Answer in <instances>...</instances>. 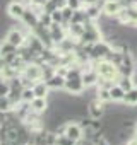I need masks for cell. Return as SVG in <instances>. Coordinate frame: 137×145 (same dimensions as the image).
<instances>
[{
    "label": "cell",
    "instance_id": "cell-1",
    "mask_svg": "<svg viewBox=\"0 0 137 145\" xmlns=\"http://www.w3.org/2000/svg\"><path fill=\"white\" fill-rule=\"evenodd\" d=\"M63 89L68 96H79V94L84 92L86 86H84V80H82V70L79 67H76V68L68 67V74H67Z\"/></svg>",
    "mask_w": 137,
    "mask_h": 145
},
{
    "label": "cell",
    "instance_id": "cell-2",
    "mask_svg": "<svg viewBox=\"0 0 137 145\" xmlns=\"http://www.w3.org/2000/svg\"><path fill=\"white\" fill-rule=\"evenodd\" d=\"M94 70L99 75V82H115L120 79L118 65H115L110 60H94Z\"/></svg>",
    "mask_w": 137,
    "mask_h": 145
},
{
    "label": "cell",
    "instance_id": "cell-3",
    "mask_svg": "<svg viewBox=\"0 0 137 145\" xmlns=\"http://www.w3.org/2000/svg\"><path fill=\"white\" fill-rule=\"evenodd\" d=\"M21 77H22L24 87H26V82H28V80H29L31 84L40 82V80L43 79V65H38V63H34V61L26 63V67H24L22 72H21Z\"/></svg>",
    "mask_w": 137,
    "mask_h": 145
},
{
    "label": "cell",
    "instance_id": "cell-4",
    "mask_svg": "<svg viewBox=\"0 0 137 145\" xmlns=\"http://www.w3.org/2000/svg\"><path fill=\"white\" fill-rule=\"evenodd\" d=\"M84 27L86 29H84V33H82V36L79 39L81 44H94V43H98L101 39V31H99V27H96L93 24V21L86 22Z\"/></svg>",
    "mask_w": 137,
    "mask_h": 145
},
{
    "label": "cell",
    "instance_id": "cell-5",
    "mask_svg": "<svg viewBox=\"0 0 137 145\" xmlns=\"http://www.w3.org/2000/svg\"><path fill=\"white\" fill-rule=\"evenodd\" d=\"M111 50H113V44L111 43H108V41H103V39H99L98 43H94L93 46H91V60L94 61V60H105L110 53H111Z\"/></svg>",
    "mask_w": 137,
    "mask_h": 145
},
{
    "label": "cell",
    "instance_id": "cell-6",
    "mask_svg": "<svg viewBox=\"0 0 137 145\" xmlns=\"http://www.w3.org/2000/svg\"><path fill=\"white\" fill-rule=\"evenodd\" d=\"M88 113H89V118H93V120H101V118L105 116V113H106L105 103L99 101L98 97H94L93 101L88 103Z\"/></svg>",
    "mask_w": 137,
    "mask_h": 145
},
{
    "label": "cell",
    "instance_id": "cell-7",
    "mask_svg": "<svg viewBox=\"0 0 137 145\" xmlns=\"http://www.w3.org/2000/svg\"><path fill=\"white\" fill-rule=\"evenodd\" d=\"M63 133H65L67 137L74 138L76 142H81V140H82V135H84V128L81 126V123H72V121H68V123H63Z\"/></svg>",
    "mask_w": 137,
    "mask_h": 145
},
{
    "label": "cell",
    "instance_id": "cell-8",
    "mask_svg": "<svg viewBox=\"0 0 137 145\" xmlns=\"http://www.w3.org/2000/svg\"><path fill=\"white\" fill-rule=\"evenodd\" d=\"M122 10H123L122 0H105V4H103V14L106 17H117Z\"/></svg>",
    "mask_w": 137,
    "mask_h": 145
},
{
    "label": "cell",
    "instance_id": "cell-9",
    "mask_svg": "<svg viewBox=\"0 0 137 145\" xmlns=\"http://www.w3.org/2000/svg\"><path fill=\"white\" fill-rule=\"evenodd\" d=\"M40 14H41V12H33L31 7H28L26 12H24V16H22V22H24L29 29L34 31V29L40 26Z\"/></svg>",
    "mask_w": 137,
    "mask_h": 145
},
{
    "label": "cell",
    "instance_id": "cell-10",
    "mask_svg": "<svg viewBox=\"0 0 137 145\" xmlns=\"http://www.w3.org/2000/svg\"><path fill=\"white\" fill-rule=\"evenodd\" d=\"M5 39H7L9 43H12L14 46L22 48V46L26 44V41H28V36H26L22 31H19V29H12V31H9V34H7Z\"/></svg>",
    "mask_w": 137,
    "mask_h": 145
},
{
    "label": "cell",
    "instance_id": "cell-11",
    "mask_svg": "<svg viewBox=\"0 0 137 145\" xmlns=\"http://www.w3.org/2000/svg\"><path fill=\"white\" fill-rule=\"evenodd\" d=\"M82 80H84V86L86 87H93V86H96V84H99V75H98V72L94 70V67L93 68H89V70H82Z\"/></svg>",
    "mask_w": 137,
    "mask_h": 145
},
{
    "label": "cell",
    "instance_id": "cell-12",
    "mask_svg": "<svg viewBox=\"0 0 137 145\" xmlns=\"http://www.w3.org/2000/svg\"><path fill=\"white\" fill-rule=\"evenodd\" d=\"M26 9H28V7H24L21 2H11L9 7H7V14H9L12 19H22Z\"/></svg>",
    "mask_w": 137,
    "mask_h": 145
},
{
    "label": "cell",
    "instance_id": "cell-13",
    "mask_svg": "<svg viewBox=\"0 0 137 145\" xmlns=\"http://www.w3.org/2000/svg\"><path fill=\"white\" fill-rule=\"evenodd\" d=\"M50 108L46 97H34L33 103H31V111L36 113V114H41V113H46Z\"/></svg>",
    "mask_w": 137,
    "mask_h": 145
},
{
    "label": "cell",
    "instance_id": "cell-14",
    "mask_svg": "<svg viewBox=\"0 0 137 145\" xmlns=\"http://www.w3.org/2000/svg\"><path fill=\"white\" fill-rule=\"evenodd\" d=\"M65 79H67V77H63V75H60V74H55V75H51V77L46 80V84H48V87H50L51 91H58V89H63V87H65Z\"/></svg>",
    "mask_w": 137,
    "mask_h": 145
},
{
    "label": "cell",
    "instance_id": "cell-15",
    "mask_svg": "<svg viewBox=\"0 0 137 145\" xmlns=\"http://www.w3.org/2000/svg\"><path fill=\"white\" fill-rule=\"evenodd\" d=\"M33 91H34L36 97H48L51 89L48 87L46 80H40V82H34V84H33Z\"/></svg>",
    "mask_w": 137,
    "mask_h": 145
},
{
    "label": "cell",
    "instance_id": "cell-16",
    "mask_svg": "<svg viewBox=\"0 0 137 145\" xmlns=\"http://www.w3.org/2000/svg\"><path fill=\"white\" fill-rule=\"evenodd\" d=\"M110 94H111V101H117V103H122L125 97V91L122 89V86L118 82L110 87Z\"/></svg>",
    "mask_w": 137,
    "mask_h": 145
},
{
    "label": "cell",
    "instance_id": "cell-17",
    "mask_svg": "<svg viewBox=\"0 0 137 145\" xmlns=\"http://www.w3.org/2000/svg\"><path fill=\"white\" fill-rule=\"evenodd\" d=\"M122 103H123L125 106H137V86L125 92V97H123Z\"/></svg>",
    "mask_w": 137,
    "mask_h": 145
},
{
    "label": "cell",
    "instance_id": "cell-18",
    "mask_svg": "<svg viewBox=\"0 0 137 145\" xmlns=\"http://www.w3.org/2000/svg\"><path fill=\"white\" fill-rule=\"evenodd\" d=\"M84 10H86L88 17H89L91 21H96V19H99V16H101V12H103V7H99V4H96V5H88Z\"/></svg>",
    "mask_w": 137,
    "mask_h": 145
},
{
    "label": "cell",
    "instance_id": "cell-19",
    "mask_svg": "<svg viewBox=\"0 0 137 145\" xmlns=\"http://www.w3.org/2000/svg\"><path fill=\"white\" fill-rule=\"evenodd\" d=\"M120 86H122V89L127 92V91H130L132 87H135V82H134V77H128V75H122L118 80H117Z\"/></svg>",
    "mask_w": 137,
    "mask_h": 145
},
{
    "label": "cell",
    "instance_id": "cell-20",
    "mask_svg": "<svg viewBox=\"0 0 137 145\" xmlns=\"http://www.w3.org/2000/svg\"><path fill=\"white\" fill-rule=\"evenodd\" d=\"M36 97V94H34V91H33V86H26L24 89H22V103H33V99Z\"/></svg>",
    "mask_w": 137,
    "mask_h": 145
},
{
    "label": "cell",
    "instance_id": "cell-21",
    "mask_svg": "<svg viewBox=\"0 0 137 145\" xmlns=\"http://www.w3.org/2000/svg\"><path fill=\"white\" fill-rule=\"evenodd\" d=\"M79 142H76L74 138H70V137H67L65 133H62V135H58L57 137V142H55V145H77Z\"/></svg>",
    "mask_w": 137,
    "mask_h": 145
},
{
    "label": "cell",
    "instance_id": "cell-22",
    "mask_svg": "<svg viewBox=\"0 0 137 145\" xmlns=\"http://www.w3.org/2000/svg\"><path fill=\"white\" fill-rule=\"evenodd\" d=\"M17 51H19V48L14 46L12 43H9L7 39H5V43H2V46H0V53L2 55H11V53H17Z\"/></svg>",
    "mask_w": 137,
    "mask_h": 145
},
{
    "label": "cell",
    "instance_id": "cell-23",
    "mask_svg": "<svg viewBox=\"0 0 137 145\" xmlns=\"http://www.w3.org/2000/svg\"><path fill=\"white\" fill-rule=\"evenodd\" d=\"M12 106H14V103L11 101L9 96L0 97V109H2V114H4V113H9V111L12 109Z\"/></svg>",
    "mask_w": 137,
    "mask_h": 145
},
{
    "label": "cell",
    "instance_id": "cell-24",
    "mask_svg": "<svg viewBox=\"0 0 137 145\" xmlns=\"http://www.w3.org/2000/svg\"><path fill=\"white\" fill-rule=\"evenodd\" d=\"M51 19H53V22H57V24H63V12H62V9L53 10V12H51Z\"/></svg>",
    "mask_w": 137,
    "mask_h": 145
},
{
    "label": "cell",
    "instance_id": "cell-25",
    "mask_svg": "<svg viewBox=\"0 0 137 145\" xmlns=\"http://www.w3.org/2000/svg\"><path fill=\"white\" fill-rule=\"evenodd\" d=\"M67 5H68V7H72L74 10H79V9L84 7L82 0H67Z\"/></svg>",
    "mask_w": 137,
    "mask_h": 145
},
{
    "label": "cell",
    "instance_id": "cell-26",
    "mask_svg": "<svg viewBox=\"0 0 137 145\" xmlns=\"http://www.w3.org/2000/svg\"><path fill=\"white\" fill-rule=\"evenodd\" d=\"M46 4H48V0H31V5L38 7V9H43Z\"/></svg>",
    "mask_w": 137,
    "mask_h": 145
},
{
    "label": "cell",
    "instance_id": "cell-27",
    "mask_svg": "<svg viewBox=\"0 0 137 145\" xmlns=\"http://www.w3.org/2000/svg\"><path fill=\"white\" fill-rule=\"evenodd\" d=\"M98 2H99V0H82V4H84L86 7H88V5H96Z\"/></svg>",
    "mask_w": 137,
    "mask_h": 145
},
{
    "label": "cell",
    "instance_id": "cell-28",
    "mask_svg": "<svg viewBox=\"0 0 137 145\" xmlns=\"http://www.w3.org/2000/svg\"><path fill=\"white\" fill-rule=\"evenodd\" d=\"M134 137L137 138V120H135V125H134Z\"/></svg>",
    "mask_w": 137,
    "mask_h": 145
}]
</instances>
